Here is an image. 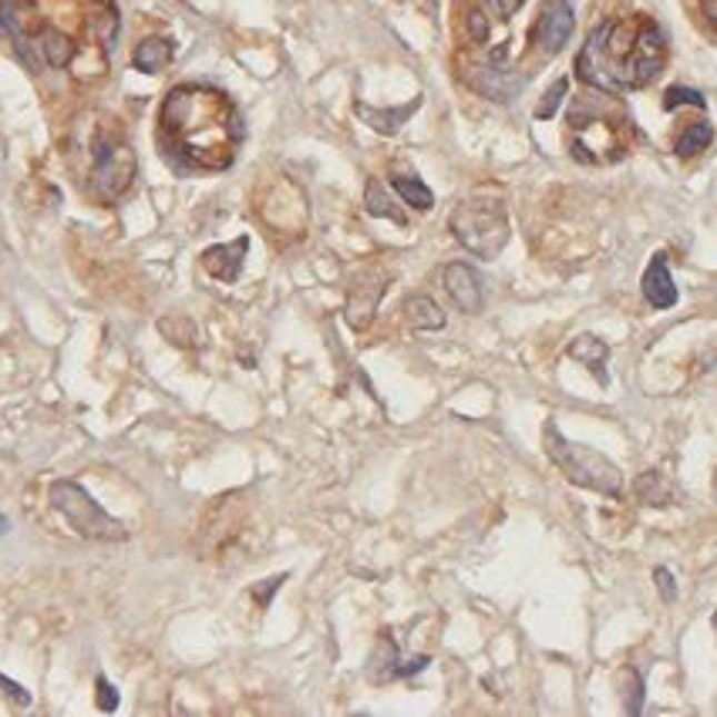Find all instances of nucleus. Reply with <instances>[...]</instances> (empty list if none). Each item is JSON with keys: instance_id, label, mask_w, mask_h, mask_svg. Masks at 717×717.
Returning a JSON list of instances; mask_svg holds the SVG:
<instances>
[{"instance_id": "nucleus-13", "label": "nucleus", "mask_w": 717, "mask_h": 717, "mask_svg": "<svg viewBox=\"0 0 717 717\" xmlns=\"http://www.w3.org/2000/svg\"><path fill=\"white\" fill-rule=\"evenodd\" d=\"M431 664V657H401L395 640H381L378 654L371 657V677L375 680H401V677H415Z\"/></svg>"}, {"instance_id": "nucleus-36", "label": "nucleus", "mask_w": 717, "mask_h": 717, "mask_svg": "<svg viewBox=\"0 0 717 717\" xmlns=\"http://www.w3.org/2000/svg\"><path fill=\"white\" fill-rule=\"evenodd\" d=\"M94 4H98L101 11H118V8H114V0H94Z\"/></svg>"}, {"instance_id": "nucleus-10", "label": "nucleus", "mask_w": 717, "mask_h": 717, "mask_svg": "<svg viewBox=\"0 0 717 717\" xmlns=\"http://www.w3.org/2000/svg\"><path fill=\"white\" fill-rule=\"evenodd\" d=\"M572 28H576V18H572V8L566 0H549L542 8L529 41L539 54H559L566 48V41L572 38Z\"/></svg>"}, {"instance_id": "nucleus-12", "label": "nucleus", "mask_w": 717, "mask_h": 717, "mask_svg": "<svg viewBox=\"0 0 717 717\" xmlns=\"http://www.w3.org/2000/svg\"><path fill=\"white\" fill-rule=\"evenodd\" d=\"M468 88L478 91L489 101H499V104H509L519 98L522 91V74L502 68V64H475L468 71Z\"/></svg>"}, {"instance_id": "nucleus-22", "label": "nucleus", "mask_w": 717, "mask_h": 717, "mask_svg": "<svg viewBox=\"0 0 717 717\" xmlns=\"http://www.w3.org/2000/svg\"><path fill=\"white\" fill-rule=\"evenodd\" d=\"M365 209L378 219H395V222H405L401 209L395 206L391 192L378 182V179H368V189H365Z\"/></svg>"}, {"instance_id": "nucleus-9", "label": "nucleus", "mask_w": 717, "mask_h": 717, "mask_svg": "<svg viewBox=\"0 0 717 717\" xmlns=\"http://www.w3.org/2000/svg\"><path fill=\"white\" fill-rule=\"evenodd\" d=\"M391 283V277L385 270H365L350 280V290H347V323L353 330H365L385 297V287Z\"/></svg>"}, {"instance_id": "nucleus-32", "label": "nucleus", "mask_w": 717, "mask_h": 717, "mask_svg": "<svg viewBox=\"0 0 717 717\" xmlns=\"http://www.w3.org/2000/svg\"><path fill=\"white\" fill-rule=\"evenodd\" d=\"M98 707L101 710H114L118 707V690L104 677H98Z\"/></svg>"}, {"instance_id": "nucleus-6", "label": "nucleus", "mask_w": 717, "mask_h": 717, "mask_svg": "<svg viewBox=\"0 0 717 717\" xmlns=\"http://www.w3.org/2000/svg\"><path fill=\"white\" fill-rule=\"evenodd\" d=\"M569 126H572V156L582 159V162H589V166L614 162L627 149L620 126L614 122L610 114L592 111L589 104H582V108L576 104Z\"/></svg>"}, {"instance_id": "nucleus-3", "label": "nucleus", "mask_w": 717, "mask_h": 717, "mask_svg": "<svg viewBox=\"0 0 717 717\" xmlns=\"http://www.w3.org/2000/svg\"><path fill=\"white\" fill-rule=\"evenodd\" d=\"M542 441H546L549 461L569 478L572 486L592 489V492L610 496V499H620V496H624V471H620L610 458H604L596 448L579 445V441H569V438L556 428V421L546 425Z\"/></svg>"}, {"instance_id": "nucleus-31", "label": "nucleus", "mask_w": 717, "mask_h": 717, "mask_svg": "<svg viewBox=\"0 0 717 717\" xmlns=\"http://www.w3.org/2000/svg\"><path fill=\"white\" fill-rule=\"evenodd\" d=\"M0 687H4V690H8V697H11V700H14L18 707H28V704H31V694H28V690H24L21 684H14L11 677H4V674H0Z\"/></svg>"}, {"instance_id": "nucleus-26", "label": "nucleus", "mask_w": 717, "mask_h": 717, "mask_svg": "<svg viewBox=\"0 0 717 717\" xmlns=\"http://www.w3.org/2000/svg\"><path fill=\"white\" fill-rule=\"evenodd\" d=\"M566 91H569V81H566V78H559V81L542 94V101H539V108H536V118H539V122H549V118L559 111V104H562Z\"/></svg>"}, {"instance_id": "nucleus-25", "label": "nucleus", "mask_w": 717, "mask_h": 717, "mask_svg": "<svg viewBox=\"0 0 717 717\" xmlns=\"http://www.w3.org/2000/svg\"><path fill=\"white\" fill-rule=\"evenodd\" d=\"M677 108H707V98L697 88L687 84H670L664 91V111H677Z\"/></svg>"}, {"instance_id": "nucleus-35", "label": "nucleus", "mask_w": 717, "mask_h": 717, "mask_svg": "<svg viewBox=\"0 0 717 717\" xmlns=\"http://www.w3.org/2000/svg\"><path fill=\"white\" fill-rule=\"evenodd\" d=\"M8 532H11V519L0 512V536H8Z\"/></svg>"}, {"instance_id": "nucleus-15", "label": "nucleus", "mask_w": 717, "mask_h": 717, "mask_svg": "<svg viewBox=\"0 0 717 717\" xmlns=\"http://www.w3.org/2000/svg\"><path fill=\"white\" fill-rule=\"evenodd\" d=\"M640 290L647 297V303L654 310H670L677 303V283L670 277V267H667V257L664 253H654V260L647 263L644 270V280H640Z\"/></svg>"}, {"instance_id": "nucleus-24", "label": "nucleus", "mask_w": 717, "mask_h": 717, "mask_svg": "<svg viewBox=\"0 0 717 717\" xmlns=\"http://www.w3.org/2000/svg\"><path fill=\"white\" fill-rule=\"evenodd\" d=\"M415 108H418V101H411V104L401 108V111H371V108L361 104V118H368V122H371L381 136H391V132H398V126L405 122V118H408Z\"/></svg>"}, {"instance_id": "nucleus-37", "label": "nucleus", "mask_w": 717, "mask_h": 717, "mask_svg": "<svg viewBox=\"0 0 717 717\" xmlns=\"http://www.w3.org/2000/svg\"><path fill=\"white\" fill-rule=\"evenodd\" d=\"M714 499H717V471H714Z\"/></svg>"}, {"instance_id": "nucleus-14", "label": "nucleus", "mask_w": 717, "mask_h": 717, "mask_svg": "<svg viewBox=\"0 0 717 717\" xmlns=\"http://www.w3.org/2000/svg\"><path fill=\"white\" fill-rule=\"evenodd\" d=\"M247 250H250V239H247V236L232 239V243L209 247V250L202 253V267H206L216 280H222V283H236V280H239V273H243Z\"/></svg>"}, {"instance_id": "nucleus-18", "label": "nucleus", "mask_w": 717, "mask_h": 717, "mask_svg": "<svg viewBox=\"0 0 717 717\" xmlns=\"http://www.w3.org/2000/svg\"><path fill=\"white\" fill-rule=\"evenodd\" d=\"M172 54H176V48L169 38H146L132 54V68L142 74H159L162 68H169Z\"/></svg>"}, {"instance_id": "nucleus-34", "label": "nucleus", "mask_w": 717, "mask_h": 717, "mask_svg": "<svg viewBox=\"0 0 717 717\" xmlns=\"http://www.w3.org/2000/svg\"><path fill=\"white\" fill-rule=\"evenodd\" d=\"M700 11H704V18L717 28V0H700Z\"/></svg>"}, {"instance_id": "nucleus-23", "label": "nucleus", "mask_w": 717, "mask_h": 717, "mask_svg": "<svg viewBox=\"0 0 717 717\" xmlns=\"http://www.w3.org/2000/svg\"><path fill=\"white\" fill-rule=\"evenodd\" d=\"M637 499L644 506H667L670 502V489L664 482V475L660 471H644L637 478Z\"/></svg>"}, {"instance_id": "nucleus-19", "label": "nucleus", "mask_w": 717, "mask_h": 717, "mask_svg": "<svg viewBox=\"0 0 717 717\" xmlns=\"http://www.w3.org/2000/svg\"><path fill=\"white\" fill-rule=\"evenodd\" d=\"M391 189H395L411 209H418V212H428V209L435 206V192H431L418 176H411V172H391Z\"/></svg>"}, {"instance_id": "nucleus-4", "label": "nucleus", "mask_w": 717, "mask_h": 717, "mask_svg": "<svg viewBox=\"0 0 717 717\" xmlns=\"http://www.w3.org/2000/svg\"><path fill=\"white\" fill-rule=\"evenodd\" d=\"M630 41H634V34H627V28L617 21L596 24L592 34L586 38L579 58H576L579 81H586L596 91H610V94L627 91L624 88V61H627Z\"/></svg>"}, {"instance_id": "nucleus-17", "label": "nucleus", "mask_w": 717, "mask_h": 717, "mask_svg": "<svg viewBox=\"0 0 717 717\" xmlns=\"http://www.w3.org/2000/svg\"><path fill=\"white\" fill-rule=\"evenodd\" d=\"M34 51L44 54V61L51 68H68L74 61V54H78V41L71 34H64L61 28H44L38 34V48Z\"/></svg>"}, {"instance_id": "nucleus-16", "label": "nucleus", "mask_w": 717, "mask_h": 717, "mask_svg": "<svg viewBox=\"0 0 717 717\" xmlns=\"http://www.w3.org/2000/svg\"><path fill=\"white\" fill-rule=\"evenodd\" d=\"M569 357L579 365H586L592 371V378L607 385L610 375H607V361H610V343L600 340V337H592V333H579L569 340Z\"/></svg>"}, {"instance_id": "nucleus-21", "label": "nucleus", "mask_w": 717, "mask_h": 717, "mask_svg": "<svg viewBox=\"0 0 717 717\" xmlns=\"http://www.w3.org/2000/svg\"><path fill=\"white\" fill-rule=\"evenodd\" d=\"M714 142V126L710 122H697L690 129H684V136L674 142V156L677 159H697L700 152H707Z\"/></svg>"}, {"instance_id": "nucleus-2", "label": "nucleus", "mask_w": 717, "mask_h": 717, "mask_svg": "<svg viewBox=\"0 0 717 717\" xmlns=\"http://www.w3.org/2000/svg\"><path fill=\"white\" fill-rule=\"evenodd\" d=\"M448 226L458 243L478 260H496L509 243V209L499 192L465 196L455 206Z\"/></svg>"}, {"instance_id": "nucleus-33", "label": "nucleus", "mask_w": 717, "mask_h": 717, "mask_svg": "<svg viewBox=\"0 0 717 717\" xmlns=\"http://www.w3.org/2000/svg\"><path fill=\"white\" fill-rule=\"evenodd\" d=\"M283 579H287V576H273V579H267V582H260V586L253 589V596H257V604H260V607H270L273 592H277V586H280Z\"/></svg>"}, {"instance_id": "nucleus-29", "label": "nucleus", "mask_w": 717, "mask_h": 717, "mask_svg": "<svg viewBox=\"0 0 717 717\" xmlns=\"http://www.w3.org/2000/svg\"><path fill=\"white\" fill-rule=\"evenodd\" d=\"M489 14L482 11V8H471V14H468V38H471V44H486L489 41Z\"/></svg>"}, {"instance_id": "nucleus-8", "label": "nucleus", "mask_w": 717, "mask_h": 717, "mask_svg": "<svg viewBox=\"0 0 717 717\" xmlns=\"http://www.w3.org/2000/svg\"><path fill=\"white\" fill-rule=\"evenodd\" d=\"M664 64H667V38L654 21H644L640 31L634 34L627 61H624V88L634 91V88L650 84Z\"/></svg>"}, {"instance_id": "nucleus-11", "label": "nucleus", "mask_w": 717, "mask_h": 717, "mask_svg": "<svg viewBox=\"0 0 717 717\" xmlns=\"http://www.w3.org/2000/svg\"><path fill=\"white\" fill-rule=\"evenodd\" d=\"M441 283L461 313H478L486 307V283L478 277V270H471L468 263H448L441 273Z\"/></svg>"}, {"instance_id": "nucleus-7", "label": "nucleus", "mask_w": 717, "mask_h": 717, "mask_svg": "<svg viewBox=\"0 0 717 717\" xmlns=\"http://www.w3.org/2000/svg\"><path fill=\"white\" fill-rule=\"evenodd\" d=\"M136 179V152L122 139H98L94 142V166H91V189L98 199L111 202L126 196Z\"/></svg>"}, {"instance_id": "nucleus-30", "label": "nucleus", "mask_w": 717, "mask_h": 717, "mask_svg": "<svg viewBox=\"0 0 717 717\" xmlns=\"http://www.w3.org/2000/svg\"><path fill=\"white\" fill-rule=\"evenodd\" d=\"M654 582H657V589H660V596H664V604H674V600H677V579H674V572H670L667 566H657V569H654Z\"/></svg>"}, {"instance_id": "nucleus-1", "label": "nucleus", "mask_w": 717, "mask_h": 717, "mask_svg": "<svg viewBox=\"0 0 717 717\" xmlns=\"http://www.w3.org/2000/svg\"><path fill=\"white\" fill-rule=\"evenodd\" d=\"M243 146V118L212 84H176L159 111V149L179 169L219 172Z\"/></svg>"}, {"instance_id": "nucleus-5", "label": "nucleus", "mask_w": 717, "mask_h": 717, "mask_svg": "<svg viewBox=\"0 0 717 717\" xmlns=\"http://www.w3.org/2000/svg\"><path fill=\"white\" fill-rule=\"evenodd\" d=\"M51 506L68 519V526L84 536V539H111V542H122L129 539L126 526L111 519L78 482H71V478H61V482L51 486Z\"/></svg>"}, {"instance_id": "nucleus-38", "label": "nucleus", "mask_w": 717, "mask_h": 717, "mask_svg": "<svg viewBox=\"0 0 717 717\" xmlns=\"http://www.w3.org/2000/svg\"><path fill=\"white\" fill-rule=\"evenodd\" d=\"M714 630H717V614H714Z\"/></svg>"}, {"instance_id": "nucleus-27", "label": "nucleus", "mask_w": 717, "mask_h": 717, "mask_svg": "<svg viewBox=\"0 0 717 717\" xmlns=\"http://www.w3.org/2000/svg\"><path fill=\"white\" fill-rule=\"evenodd\" d=\"M624 677H627V704H624V710L627 714H640L644 710V677L634 667H627Z\"/></svg>"}, {"instance_id": "nucleus-20", "label": "nucleus", "mask_w": 717, "mask_h": 717, "mask_svg": "<svg viewBox=\"0 0 717 717\" xmlns=\"http://www.w3.org/2000/svg\"><path fill=\"white\" fill-rule=\"evenodd\" d=\"M405 317L415 330H441L445 327V313L438 310V303L431 297H408Z\"/></svg>"}, {"instance_id": "nucleus-28", "label": "nucleus", "mask_w": 717, "mask_h": 717, "mask_svg": "<svg viewBox=\"0 0 717 717\" xmlns=\"http://www.w3.org/2000/svg\"><path fill=\"white\" fill-rule=\"evenodd\" d=\"M522 4H526V0H482V11L492 21H512L522 11Z\"/></svg>"}]
</instances>
